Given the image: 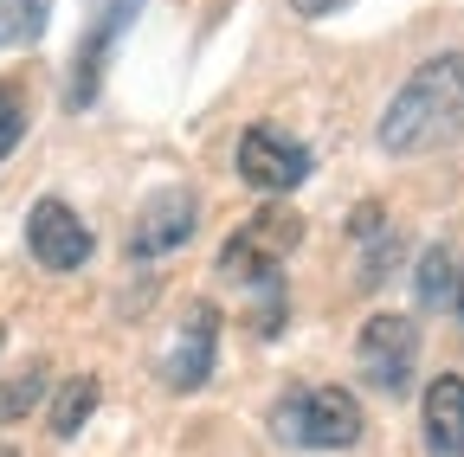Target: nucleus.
<instances>
[{"label": "nucleus", "instance_id": "1", "mask_svg": "<svg viewBox=\"0 0 464 457\" xmlns=\"http://www.w3.org/2000/svg\"><path fill=\"white\" fill-rule=\"evenodd\" d=\"M458 136H464V52H439L381 109V148L387 155H432Z\"/></svg>", "mask_w": 464, "mask_h": 457}, {"label": "nucleus", "instance_id": "17", "mask_svg": "<svg viewBox=\"0 0 464 457\" xmlns=\"http://www.w3.org/2000/svg\"><path fill=\"white\" fill-rule=\"evenodd\" d=\"M458 316H464V277H458Z\"/></svg>", "mask_w": 464, "mask_h": 457}, {"label": "nucleus", "instance_id": "9", "mask_svg": "<svg viewBox=\"0 0 464 457\" xmlns=\"http://www.w3.org/2000/svg\"><path fill=\"white\" fill-rule=\"evenodd\" d=\"M136 7H142V0H103V7H97V20H91V33H84V45H78V59H72V109H84V103L97 97L103 59H110V45L123 39V26H130Z\"/></svg>", "mask_w": 464, "mask_h": 457}, {"label": "nucleus", "instance_id": "2", "mask_svg": "<svg viewBox=\"0 0 464 457\" xmlns=\"http://www.w3.org/2000/svg\"><path fill=\"white\" fill-rule=\"evenodd\" d=\"M284 444H310V451H348L362 438V406L355 393L342 386H304V393H284L277 413H271Z\"/></svg>", "mask_w": 464, "mask_h": 457}, {"label": "nucleus", "instance_id": "5", "mask_svg": "<svg viewBox=\"0 0 464 457\" xmlns=\"http://www.w3.org/2000/svg\"><path fill=\"white\" fill-rule=\"evenodd\" d=\"M355 355H362V374L381 393H406L413 386V361H420V328L406 316H368Z\"/></svg>", "mask_w": 464, "mask_h": 457}, {"label": "nucleus", "instance_id": "3", "mask_svg": "<svg viewBox=\"0 0 464 457\" xmlns=\"http://www.w3.org/2000/svg\"><path fill=\"white\" fill-rule=\"evenodd\" d=\"M304 239V219L297 213H284V206H265V213H252L239 233L226 239V252H219V271L226 277H239V283H258V277H271L277 271V258Z\"/></svg>", "mask_w": 464, "mask_h": 457}, {"label": "nucleus", "instance_id": "8", "mask_svg": "<svg viewBox=\"0 0 464 457\" xmlns=\"http://www.w3.org/2000/svg\"><path fill=\"white\" fill-rule=\"evenodd\" d=\"M26 245L45 271H78L91 258V225L65 206V200H39L26 213Z\"/></svg>", "mask_w": 464, "mask_h": 457}, {"label": "nucleus", "instance_id": "4", "mask_svg": "<svg viewBox=\"0 0 464 457\" xmlns=\"http://www.w3.org/2000/svg\"><path fill=\"white\" fill-rule=\"evenodd\" d=\"M213 361H219V309L207 297H194L181 309V328H174V348L161 361V380L174 393H194V386L213 380Z\"/></svg>", "mask_w": 464, "mask_h": 457}, {"label": "nucleus", "instance_id": "14", "mask_svg": "<svg viewBox=\"0 0 464 457\" xmlns=\"http://www.w3.org/2000/svg\"><path fill=\"white\" fill-rule=\"evenodd\" d=\"M39 393H45V361H26V367L14 374V386H0V425H14V419H26Z\"/></svg>", "mask_w": 464, "mask_h": 457}, {"label": "nucleus", "instance_id": "7", "mask_svg": "<svg viewBox=\"0 0 464 457\" xmlns=\"http://www.w3.org/2000/svg\"><path fill=\"white\" fill-rule=\"evenodd\" d=\"M194 225H200V200L188 187H161L130 225V252L136 258H168V252H181L194 239Z\"/></svg>", "mask_w": 464, "mask_h": 457}, {"label": "nucleus", "instance_id": "15", "mask_svg": "<svg viewBox=\"0 0 464 457\" xmlns=\"http://www.w3.org/2000/svg\"><path fill=\"white\" fill-rule=\"evenodd\" d=\"M20 136H26V103H20L14 84H0V161L20 148Z\"/></svg>", "mask_w": 464, "mask_h": 457}, {"label": "nucleus", "instance_id": "12", "mask_svg": "<svg viewBox=\"0 0 464 457\" xmlns=\"http://www.w3.org/2000/svg\"><path fill=\"white\" fill-rule=\"evenodd\" d=\"M45 0H0V52H20L45 33Z\"/></svg>", "mask_w": 464, "mask_h": 457}, {"label": "nucleus", "instance_id": "10", "mask_svg": "<svg viewBox=\"0 0 464 457\" xmlns=\"http://www.w3.org/2000/svg\"><path fill=\"white\" fill-rule=\"evenodd\" d=\"M426 444L432 457H464V374H439L426 386Z\"/></svg>", "mask_w": 464, "mask_h": 457}, {"label": "nucleus", "instance_id": "13", "mask_svg": "<svg viewBox=\"0 0 464 457\" xmlns=\"http://www.w3.org/2000/svg\"><path fill=\"white\" fill-rule=\"evenodd\" d=\"M413 290H420V303H426V309H439V303H451V297H458V264H451V252H445V245H432V252L420 258Z\"/></svg>", "mask_w": 464, "mask_h": 457}, {"label": "nucleus", "instance_id": "11", "mask_svg": "<svg viewBox=\"0 0 464 457\" xmlns=\"http://www.w3.org/2000/svg\"><path fill=\"white\" fill-rule=\"evenodd\" d=\"M91 406H97V374H72L58 386V399H52V438H78Z\"/></svg>", "mask_w": 464, "mask_h": 457}, {"label": "nucleus", "instance_id": "6", "mask_svg": "<svg viewBox=\"0 0 464 457\" xmlns=\"http://www.w3.org/2000/svg\"><path fill=\"white\" fill-rule=\"evenodd\" d=\"M310 175V148L290 142L284 129H246L239 136V181L258 194H290Z\"/></svg>", "mask_w": 464, "mask_h": 457}, {"label": "nucleus", "instance_id": "18", "mask_svg": "<svg viewBox=\"0 0 464 457\" xmlns=\"http://www.w3.org/2000/svg\"><path fill=\"white\" fill-rule=\"evenodd\" d=\"M0 457H20V451H7V444H0Z\"/></svg>", "mask_w": 464, "mask_h": 457}, {"label": "nucleus", "instance_id": "16", "mask_svg": "<svg viewBox=\"0 0 464 457\" xmlns=\"http://www.w3.org/2000/svg\"><path fill=\"white\" fill-rule=\"evenodd\" d=\"M297 14H329V7H342V0H290Z\"/></svg>", "mask_w": 464, "mask_h": 457}]
</instances>
